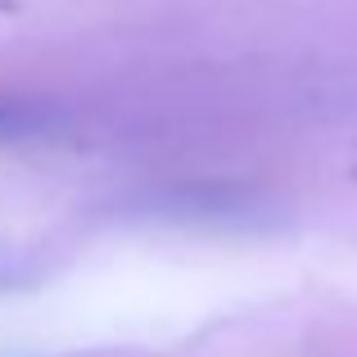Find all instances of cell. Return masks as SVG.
Wrapping results in <instances>:
<instances>
[]
</instances>
